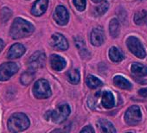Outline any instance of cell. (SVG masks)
<instances>
[{"label":"cell","mask_w":147,"mask_h":133,"mask_svg":"<svg viewBox=\"0 0 147 133\" xmlns=\"http://www.w3.org/2000/svg\"><path fill=\"white\" fill-rule=\"evenodd\" d=\"M34 26L22 18H16L10 30V36L13 39H20L30 36L34 32Z\"/></svg>","instance_id":"obj_1"},{"label":"cell","mask_w":147,"mask_h":133,"mask_svg":"<svg viewBox=\"0 0 147 133\" xmlns=\"http://www.w3.org/2000/svg\"><path fill=\"white\" fill-rule=\"evenodd\" d=\"M8 130L11 132L24 131L30 126V120L28 117L22 112H17L12 114L8 119L7 123Z\"/></svg>","instance_id":"obj_2"},{"label":"cell","mask_w":147,"mask_h":133,"mask_svg":"<svg viewBox=\"0 0 147 133\" xmlns=\"http://www.w3.org/2000/svg\"><path fill=\"white\" fill-rule=\"evenodd\" d=\"M33 93L34 96L39 99L49 98L51 95V89L49 82L44 79L38 80L33 87Z\"/></svg>","instance_id":"obj_3"},{"label":"cell","mask_w":147,"mask_h":133,"mask_svg":"<svg viewBox=\"0 0 147 133\" xmlns=\"http://www.w3.org/2000/svg\"><path fill=\"white\" fill-rule=\"evenodd\" d=\"M126 44L127 47L129 48V50L137 57L143 59L145 57L146 53L144 51V48L142 45V43L140 42V41L135 37V36H130L127 38L126 40Z\"/></svg>","instance_id":"obj_4"},{"label":"cell","mask_w":147,"mask_h":133,"mask_svg":"<svg viewBox=\"0 0 147 133\" xmlns=\"http://www.w3.org/2000/svg\"><path fill=\"white\" fill-rule=\"evenodd\" d=\"M19 69L18 64L14 62H6L0 66V81H6L11 78Z\"/></svg>","instance_id":"obj_5"},{"label":"cell","mask_w":147,"mask_h":133,"mask_svg":"<svg viewBox=\"0 0 147 133\" xmlns=\"http://www.w3.org/2000/svg\"><path fill=\"white\" fill-rule=\"evenodd\" d=\"M70 114V107L67 104H62L58 105V107L54 111L51 112V119L54 123L61 124L64 122Z\"/></svg>","instance_id":"obj_6"},{"label":"cell","mask_w":147,"mask_h":133,"mask_svg":"<svg viewBox=\"0 0 147 133\" xmlns=\"http://www.w3.org/2000/svg\"><path fill=\"white\" fill-rule=\"evenodd\" d=\"M141 111L138 106L132 105L131 106L125 114V122L130 125H136L141 121Z\"/></svg>","instance_id":"obj_7"},{"label":"cell","mask_w":147,"mask_h":133,"mask_svg":"<svg viewBox=\"0 0 147 133\" xmlns=\"http://www.w3.org/2000/svg\"><path fill=\"white\" fill-rule=\"evenodd\" d=\"M46 61V56L45 54L42 51H37L35 54H33L30 60H29V66L30 69L32 70L42 68Z\"/></svg>","instance_id":"obj_8"},{"label":"cell","mask_w":147,"mask_h":133,"mask_svg":"<svg viewBox=\"0 0 147 133\" xmlns=\"http://www.w3.org/2000/svg\"><path fill=\"white\" fill-rule=\"evenodd\" d=\"M53 17L59 25H66L69 19V15L64 6H57L55 10Z\"/></svg>","instance_id":"obj_9"},{"label":"cell","mask_w":147,"mask_h":133,"mask_svg":"<svg viewBox=\"0 0 147 133\" xmlns=\"http://www.w3.org/2000/svg\"><path fill=\"white\" fill-rule=\"evenodd\" d=\"M50 44L53 48L58 49V50H67L68 48V43L67 39L59 33L54 34L51 36Z\"/></svg>","instance_id":"obj_10"},{"label":"cell","mask_w":147,"mask_h":133,"mask_svg":"<svg viewBox=\"0 0 147 133\" xmlns=\"http://www.w3.org/2000/svg\"><path fill=\"white\" fill-rule=\"evenodd\" d=\"M25 51H26V48L23 44L15 43L9 49V51L7 53V57H8V59H11V60L17 59V58L21 57L25 53Z\"/></svg>","instance_id":"obj_11"},{"label":"cell","mask_w":147,"mask_h":133,"mask_svg":"<svg viewBox=\"0 0 147 133\" xmlns=\"http://www.w3.org/2000/svg\"><path fill=\"white\" fill-rule=\"evenodd\" d=\"M49 0H36L31 8V13L36 17H40L45 13L48 8Z\"/></svg>","instance_id":"obj_12"},{"label":"cell","mask_w":147,"mask_h":133,"mask_svg":"<svg viewBox=\"0 0 147 133\" xmlns=\"http://www.w3.org/2000/svg\"><path fill=\"white\" fill-rule=\"evenodd\" d=\"M90 40L93 45L98 47L104 42V32L100 28H94L91 32Z\"/></svg>","instance_id":"obj_13"},{"label":"cell","mask_w":147,"mask_h":133,"mask_svg":"<svg viewBox=\"0 0 147 133\" xmlns=\"http://www.w3.org/2000/svg\"><path fill=\"white\" fill-rule=\"evenodd\" d=\"M50 65L54 70L61 71L66 66V60L59 55L52 54L50 57Z\"/></svg>","instance_id":"obj_14"},{"label":"cell","mask_w":147,"mask_h":133,"mask_svg":"<svg viewBox=\"0 0 147 133\" xmlns=\"http://www.w3.org/2000/svg\"><path fill=\"white\" fill-rule=\"evenodd\" d=\"M101 103H102V105L107 109H110V108L113 107L114 106V98H113V93L109 91H105L102 94Z\"/></svg>","instance_id":"obj_15"},{"label":"cell","mask_w":147,"mask_h":133,"mask_svg":"<svg viewBox=\"0 0 147 133\" xmlns=\"http://www.w3.org/2000/svg\"><path fill=\"white\" fill-rule=\"evenodd\" d=\"M131 72L139 77H144L147 75V66H144L142 64H138V63H134L131 65Z\"/></svg>","instance_id":"obj_16"},{"label":"cell","mask_w":147,"mask_h":133,"mask_svg":"<svg viewBox=\"0 0 147 133\" xmlns=\"http://www.w3.org/2000/svg\"><path fill=\"white\" fill-rule=\"evenodd\" d=\"M75 43H76V46L78 48L80 54L82 56V58H88L90 54H89V53L86 48L84 41L80 37H75Z\"/></svg>","instance_id":"obj_17"},{"label":"cell","mask_w":147,"mask_h":133,"mask_svg":"<svg viewBox=\"0 0 147 133\" xmlns=\"http://www.w3.org/2000/svg\"><path fill=\"white\" fill-rule=\"evenodd\" d=\"M113 82L119 88L125 89V90H129L131 88V84L122 76H115L113 79Z\"/></svg>","instance_id":"obj_18"},{"label":"cell","mask_w":147,"mask_h":133,"mask_svg":"<svg viewBox=\"0 0 147 133\" xmlns=\"http://www.w3.org/2000/svg\"><path fill=\"white\" fill-rule=\"evenodd\" d=\"M109 57L111 60L114 62H119L124 59V54L119 48L113 47L109 50Z\"/></svg>","instance_id":"obj_19"},{"label":"cell","mask_w":147,"mask_h":133,"mask_svg":"<svg viewBox=\"0 0 147 133\" xmlns=\"http://www.w3.org/2000/svg\"><path fill=\"white\" fill-rule=\"evenodd\" d=\"M109 31H110V35L112 36V37L116 38L119 36V31H120V26L117 19L111 20L110 24H109Z\"/></svg>","instance_id":"obj_20"},{"label":"cell","mask_w":147,"mask_h":133,"mask_svg":"<svg viewBox=\"0 0 147 133\" xmlns=\"http://www.w3.org/2000/svg\"><path fill=\"white\" fill-rule=\"evenodd\" d=\"M98 124L100 127V129L102 130V131L104 132H107V133H112V132H116L115 128L113 127V125L112 124V123H110L107 120L105 119H100L98 121Z\"/></svg>","instance_id":"obj_21"},{"label":"cell","mask_w":147,"mask_h":133,"mask_svg":"<svg viewBox=\"0 0 147 133\" xmlns=\"http://www.w3.org/2000/svg\"><path fill=\"white\" fill-rule=\"evenodd\" d=\"M67 79L72 84H77L80 81V73L77 69H73L67 73Z\"/></svg>","instance_id":"obj_22"},{"label":"cell","mask_w":147,"mask_h":133,"mask_svg":"<svg viewBox=\"0 0 147 133\" xmlns=\"http://www.w3.org/2000/svg\"><path fill=\"white\" fill-rule=\"evenodd\" d=\"M34 77H35V73H34V70L32 69H29L28 71H26L25 73H24L22 75H21V78H20V81L23 85L26 86V85H29L33 80H34Z\"/></svg>","instance_id":"obj_23"},{"label":"cell","mask_w":147,"mask_h":133,"mask_svg":"<svg viewBox=\"0 0 147 133\" xmlns=\"http://www.w3.org/2000/svg\"><path fill=\"white\" fill-rule=\"evenodd\" d=\"M86 82L88 87L91 89H95L102 86V81L94 75H88Z\"/></svg>","instance_id":"obj_24"},{"label":"cell","mask_w":147,"mask_h":133,"mask_svg":"<svg viewBox=\"0 0 147 133\" xmlns=\"http://www.w3.org/2000/svg\"><path fill=\"white\" fill-rule=\"evenodd\" d=\"M108 6H109L108 3L107 1H103L99 6L94 8V10L93 11L94 16V17H101L102 15H104L107 11Z\"/></svg>","instance_id":"obj_25"},{"label":"cell","mask_w":147,"mask_h":133,"mask_svg":"<svg viewBox=\"0 0 147 133\" xmlns=\"http://www.w3.org/2000/svg\"><path fill=\"white\" fill-rule=\"evenodd\" d=\"M147 21V11H138L135 16H134V22L137 25H140L143 24L144 23H145Z\"/></svg>","instance_id":"obj_26"},{"label":"cell","mask_w":147,"mask_h":133,"mask_svg":"<svg viewBox=\"0 0 147 133\" xmlns=\"http://www.w3.org/2000/svg\"><path fill=\"white\" fill-rule=\"evenodd\" d=\"M11 15H12V12L9 8H7V7L2 8L1 12H0V17H1V21L3 23H5L6 21H8L10 19Z\"/></svg>","instance_id":"obj_27"},{"label":"cell","mask_w":147,"mask_h":133,"mask_svg":"<svg viewBox=\"0 0 147 133\" xmlns=\"http://www.w3.org/2000/svg\"><path fill=\"white\" fill-rule=\"evenodd\" d=\"M74 5L76 9L80 11H82L86 8V0H73Z\"/></svg>","instance_id":"obj_28"},{"label":"cell","mask_w":147,"mask_h":133,"mask_svg":"<svg viewBox=\"0 0 147 133\" xmlns=\"http://www.w3.org/2000/svg\"><path fill=\"white\" fill-rule=\"evenodd\" d=\"M81 132H89V133H91V132H94V128H93L92 126L88 125V126L84 127V128L81 130Z\"/></svg>","instance_id":"obj_29"},{"label":"cell","mask_w":147,"mask_h":133,"mask_svg":"<svg viewBox=\"0 0 147 133\" xmlns=\"http://www.w3.org/2000/svg\"><path fill=\"white\" fill-rule=\"evenodd\" d=\"M138 94L144 98H146L147 97V88H143V89H140L138 91Z\"/></svg>","instance_id":"obj_30"},{"label":"cell","mask_w":147,"mask_h":133,"mask_svg":"<svg viewBox=\"0 0 147 133\" xmlns=\"http://www.w3.org/2000/svg\"><path fill=\"white\" fill-rule=\"evenodd\" d=\"M4 47H5V43H4V42L1 39H0V52L3 50Z\"/></svg>","instance_id":"obj_31"},{"label":"cell","mask_w":147,"mask_h":133,"mask_svg":"<svg viewBox=\"0 0 147 133\" xmlns=\"http://www.w3.org/2000/svg\"><path fill=\"white\" fill-rule=\"evenodd\" d=\"M92 1L94 2V3H100V2H101V1H103V0H92Z\"/></svg>","instance_id":"obj_32"}]
</instances>
